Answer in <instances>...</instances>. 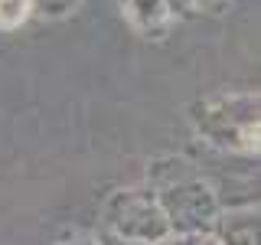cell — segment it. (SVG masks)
<instances>
[{
  "label": "cell",
  "instance_id": "10",
  "mask_svg": "<svg viewBox=\"0 0 261 245\" xmlns=\"http://www.w3.org/2000/svg\"><path fill=\"white\" fill-rule=\"evenodd\" d=\"M95 239H98V245H147V242H130V239H121V235H111V232H98Z\"/></svg>",
  "mask_w": 261,
  "mask_h": 245
},
{
  "label": "cell",
  "instance_id": "6",
  "mask_svg": "<svg viewBox=\"0 0 261 245\" xmlns=\"http://www.w3.org/2000/svg\"><path fill=\"white\" fill-rule=\"evenodd\" d=\"M82 0H30V16L39 20H62V16L75 13Z\"/></svg>",
  "mask_w": 261,
  "mask_h": 245
},
{
  "label": "cell",
  "instance_id": "1",
  "mask_svg": "<svg viewBox=\"0 0 261 245\" xmlns=\"http://www.w3.org/2000/svg\"><path fill=\"white\" fill-rule=\"evenodd\" d=\"M147 190L157 196L170 235H209L219 216V193L190 160L157 157L147 167Z\"/></svg>",
  "mask_w": 261,
  "mask_h": 245
},
{
  "label": "cell",
  "instance_id": "9",
  "mask_svg": "<svg viewBox=\"0 0 261 245\" xmlns=\"http://www.w3.org/2000/svg\"><path fill=\"white\" fill-rule=\"evenodd\" d=\"M206 239L209 235H167L157 245H206Z\"/></svg>",
  "mask_w": 261,
  "mask_h": 245
},
{
  "label": "cell",
  "instance_id": "8",
  "mask_svg": "<svg viewBox=\"0 0 261 245\" xmlns=\"http://www.w3.org/2000/svg\"><path fill=\"white\" fill-rule=\"evenodd\" d=\"M163 4H167L170 16H193L196 13V4H193V0H163Z\"/></svg>",
  "mask_w": 261,
  "mask_h": 245
},
{
  "label": "cell",
  "instance_id": "11",
  "mask_svg": "<svg viewBox=\"0 0 261 245\" xmlns=\"http://www.w3.org/2000/svg\"><path fill=\"white\" fill-rule=\"evenodd\" d=\"M196 4V10H206V13H219L222 7L228 4V0H193Z\"/></svg>",
  "mask_w": 261,
  "mask_h": 245
},
{
  "label": "cell",
  "instance_id": "12",
  "mask_svg": "<svg viewBox=\"0 0 261 245\" xmlns=\"http://www.w3.org/2000/svg\"><path fill=\"white\" fill-rule=\"evenodd\" d=\"M59 245H98V239H69V242H59Z\"/></svg>",
  "mask_w": 261,
  "mask_h": 245
},
{
  "label": "cell",
  "instance_id": "13",
  "mask_svg": "<svg viewBox=\"0 0 261 245\" xmlns=\"http://www.w3.org/2000/svg\"><path fill=\"white\" fill-rule=\"evenodd\" d=\"M206 245H216V242H212V239H206Z\"/></svg>",
  "mask_w": 261,
  "mask_h": 245
},
{
  "label": "cell",
  "instance_id": "14",
  "mask_svg": "<svg viewBox=\"0 0 261 245\" xmlns=\"http://www.w3.org/2000/svg\"><path fill=\"white\" fill-rule=\"evenodd\" d=\"M118 4H121V0H118Z\"/></svg>",
  "mask_w": 261,
  "mask_h": 245
},
{
  "label": "cell",
  "instance_id": "4",
  "mask_svg": "<svg viewBox=\"0 0 261 245\" xmlns=\"http://www.w3.org/2000/svg\"><path fill=\"white\" fill-rule=\"evenodd\" d=\"M209 239L216 245H258V203L219 209Z\"/></svg>",
  "mask_w": 261,
  "mask_h": 245
},
{
  "label": "cell",
  "instance_id": "3",
  "mask_svg": "<svg viewBox=\"0 0 261 245\" xmlns=\"http://www.w3.org/2000/svg\"><path fill=\"white\" fill-rule=\"evenodd\" d=\"M101 232L121 235L130 242L157 245L170 235L167 216H163L157 196L147 186H124L114 190L101 206Z\"/></svg>",
  "mask_w": 261,
  "mask_h": 245
},
{
  "label": "cell",
  "instance_id": "7",
  "mask_svg": "<svg viewBox=\"0 0 261 245\" xmlns=\"http://www.w3.org/2000/svg\"><path fill=\"white\" fill-rule=\"evenodd\" d=\"M30 20V0H0V30H20Z\"/></svg>",
  "mask_w": 261,
  "mask_h": 245
},
{
  "label": "cell",
  "instance_id": "2",
  "mask_svg": "<svg viewBox=\"0 0 261 245\" xmlns=\"http://www.w3.org/2000/svg\"><path fill=\"white\" fill-rule=\"evenodd\" d=\"M190 121L206 144L228 154H258V95L219 92L193 102Z\"/></svg>",
  "mask_w": 261,
  "mask_h": 245
},
{
  "label": "cell",
  "instance_id": "5",
  "mask_svg": "<svg viewBox=\"0 0 261 245\" xmlns=\"http://www.w3.org/2000/svg\"><path fill=\"white\" fill-rule=\"evenodd\" d=\"M121 7H124L127 23L147 39H160L173 20L163 0H121Z\"/></svg>",
  "mask_w": 261,
  "mask_h": 245
}]
</instances>
